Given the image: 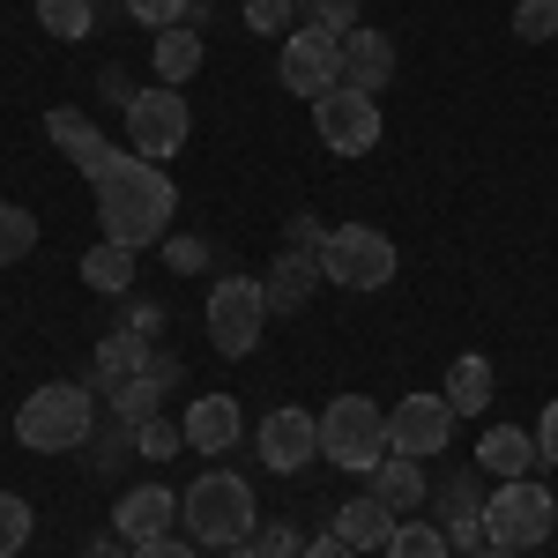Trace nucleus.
Listing matches in <instances>:
<instances>
[{
  "label": "nucleus",
  "mask_w": 558,
  "mask_h": 558,
  "mask_svg": "<svg viewBox=\"0 0 558 558\" xmlns=\"http://www.w3.org/2000/svg\"><path fill=\"white\" fill-rule=\"evenodd\" d=\"M172 209H179V186L165 179V165H149V157H134L112 179H97V223H105V239L112 246H157L165 231H172Z\"/></svg>",
  "instance_id": "1"
},
{
  "label": "nucleus",
  "mask_w": 558,
  "mask_h": 558,
  "mask_svg": "<svg viewBox=\"0 0 558 558\" xmlns=\"http://www.w3.org/2000/svg\"><path fill=\"white\" fill-rule=\"evenodd\" d=\"M134 373H149V343H142L134 328L105 336V343H97V380H105V387H120V380H134Z\"/></svg>",
  "instance_id": "25"
},
{
  "label": "nucleus",
  "mask_w": 558,
  "mask_h": 558,
  "mask_svg": "<svg viewBox=\"0 0 558 558\" xmlns=\"http://www.w3.org/2000/svg\"><path fill=\"white\" fill-rule=\"evenodd\" d=\"M470 558H514V551H499V544H484V551H470Z\"/></svg>",
  "instance_id": "42"
},
{
  "label": "nucleus",
  "mask_w": 558,
  "mask_h": 558,
  "mask_svg": "<svg viewBox=\"0 0 558 558\" xmlns=\"http://www.w3.org/2000/svg\"><path fill=\"white\" fill-rule=\"evenodd\" d=\"M31 529H38V514H31V499L0 492V558H23V544H31Z\"/></svg>",
  "instance_id": "30"
},
{
  "label": "nucleus",
  "mask_w": 558,
  "mask_h": 558,
  "mask_svg": "<svg viewBox=\"0 0 558 558\" xmlns=\"http://www.w3.org/2000/svg\"><path fill=\"white\" fill-rule=\"evenodd\" d=\"M223 558H260V551H254V536H246V544H231V551H223Z\"/></svg>",
  "instance_id": "41"
},
{
  "label": "nucleus",
  "mask_w": 558,
  "mask_h": 558,
  "mask_svg": "<svg viewBox=\"0 0 558 558\" xmlns=\"http://www.w3.org/2000/svg\"><path fill=\"white\" fill-rule=\"evenodd\" d=\"M254 551H260V558H299L305 536L291 529V521H268V529H254Z\"/></svg>",
  "instance_id": "34"
},
{
  "label": "nucleus",
  "mask_w": 558,
  "mask_h": 558,
  "mask_svg": "<svg viewBox=\"0 0 558 558\" xmlns=\"http://www.w3.org/2000/svg\"><path fill=\"white\" fill-rule=\"evenodd\" d=\"M320 276L343 291H387L395 283V239L373 223H336L320 239Z\"/></svg>",
  "instance_id": "6"
},
{
  "label": "nucleus",
  "mask_w": 558,
  "mask_h": 558,
  "mask_svg": "<svg viewBox=\"0 0 558 558\" xmlns=\"http://www.w3.org/2000/svg\"><path fill=\"white\" fill-rule=\"evenodd\" d=\"M387 558H454V544L439 536V521H395Z\"/></svg>",
  "instance_id": "27"
},
{
  "label": "nucleus",
  "mask_w": 558,
  "mask_h": 558,
  "mask_svg": "<svg viewBox=\"0 0 558 558\" xmlns=\"http://www.w3.org/2000/svg\"><path fill=\"white\" fill-rule=\"evenodd\" d=\"M484 476V470H476ZM476 476H454L447 492H439V536L454 544V551H484V492H476Z\"/></svg>",
  "instance_id": "18"
},
{
  "label": "nucleus",
  "mask_w": 558,
  "mask_h": 558,
  "mask_svg": "<svg viewBox=\"0 0 558 558\" xmlns=\"http://www.w3.org/2000/svg\"><path fill=\"white\" fill-rule=\"evenodd\" d=\"M536 454H544V462H558V395L544 402V425H536Z\"/></svg>",
  "instance_id": "38"
},
{
  "label": "nucleus",
  "mask_w": 558,
  "mask_h": 558,
  "mask_svg": "<svg viewBox=\"0 0 558 558\" xmlns=\"http://www.w3.org/2000/svg\"><path fill=\"white\" fill-rule=\"evenodd\" d=\"M157 395H165V387L149 380V373H134V380H120V387H112V402H120V417H128V425L157 417Z\"/></svg>",
  "instance_id": "33"
},
{
  "label": "nucleus",
  "mask_w": 558,
  "mask_h": 558,
  "mask_svg": "<svg viewBox=\"0 0 558 558\" xmlns=\"http://www.w3.org/2000/svg\"><path fill=\"white\" fill-rule=\"evenodd\" d=\"M320 454L350 476H373L387 462V410L373 395H336L320 410Z\"/></svg>",
  "instance_id": "4"
},
{
  "label": "nucleus",
  "mask_w": 558,
  "mask_h": 558,
  "mask_svg": "<svg viewBox=\"0 0 558 558\" xmlns=\"http://www.w3.org/2000/svg\"><path fill=\"white\" fill-rule=\"evenodd\" d=\"M172 268H202V246L194 239H172Z\"/></svg>",
  "instance_id": "40"
},
{
  "label": "nucleus",
  "mask_w": 558,
  "mask_h": 558,
  "mask_svg": "<svg viewBox=\"0 0 558 558\" xmlns=\"http://www.w3.org/2000/svg\"><path fill=\"white\" fill-rule=\"evenodd\" d=\"M313 128H320V142L336 149V157H365V149H380V97H365V89H320L313 97Z\"/></svg>",
  "instance_id": "9"
},
{
  "label": "nucleus",
  "mask_w": 558,
  "mask_h": 558,
  "mask_svg": "<svg viewBox=\"0 0 558 558\" xmlns=\"http://www.w3.org/2000/svg\"><path fill=\"white\" fill-rule=\"evenodd\" d=\"M172 521H179V492H165V484H134V492H120V507H112V529L128 544L172 536Z\"/></svg>",
  "instance_id": "14"
},
{
  "label": "nucleus",
  "mask_w": 558,
  "mask_h": 558,
  "mask_svg": "<svg viewBox=\"0 0 558 558\" xmlns=\"http://www.w3.org/2000/svg\"><path fill=\"white\" fill-rule=\"evenodd\" d=\"M202 320H209V343L223 357H246L260 343V328H268V299H260L254 276H223L209 291V305H202Z\"/></svg>",
  "instance_id": "8"
},
{
  "label": "nucleus",
  "mask_w": 558,
  "mask_h": 558,
  "mask_svg": "<svg viewBox=\"0 0 558 558\" xmlns=\"http://www.w3.org/2000/svg\"><path fill=\"white\" fill-rule=\"evenodd\" d=\"M179 521H186V544H209V551H231L260 529L254 514V484L239 470H202L186 492H179Z\"/></svg>",
  "instance_id": "2"
},
{
  "label": "nucleus",
  "mask_w": 558,
  "mask_h": 558,
  "mask_svg": "<svg viewBox=\"0 0 558 558\" xmlns=\"http://www.w3.org/2000/svg\"><path fill=\"white\" fill-rule=\"evenodd\" d=\"M186 447H202V454H223V447H239V432H246V417H239V395H202V402H186Z\"/></svg>",
  "instance_id": "16"
},
{
  "label": "nucleus",
  "mask_w": 558,
  "mask_h": 558,
  "mask_svg": "<svg viewBox=\"0 0 558 558\" xmlns=\"http://www.w3.org/2000/svg\"><path fill=\"white\" fill-rule=\"evenodd\" d=\"M454 432V402L447 395H402L387 410V454H410V462H432Z\"/></svg>",
  "instance_id": "12"
},
{
  "label": "nucleus",
  "mask_w": 558,
  "mask_h": 558,
  "mask_svg": "<svg viewBox=\"0 0 558 558\" xmlns=\"http://www.w3.org/2000/svg\"><path fill=\"white\" fill-rule=\"evenodd\" d=\"M299 558H357V551H350L343 536H320V544H305V551H299Z\"/></svg>",
  "instance_id": "39"
},
{
  "label": "nucleus",
  "mask_w": 558,
  "mask_h": 558,
  "mask_svg": "<svg viewBox=\"0 0 558 558\" xmlns=\"http://www.w3.org/2000/svg\"><path fill=\"white\" fill-rule=\"evenodd\" d=\"M254 454H260V470L299 476L305 462H320V417H313V410H299V402L268 410V417H260V432H254Z\"/></svg>",
  "instance_id": "11"
},
{
  "label": "nucleus",
  "mask_w": 558,
  "mask_h": 558,
  "mask_svg": "<svg viewBox=\"0 0 558 558\" xmlns=\"http://www.w3.org/2000/svg\"><path fill=\"white\" fill-rule=\"evenodd\" d=\"M395 521H402V514H387L380 499L365 492V499H343V507H336V521H328V536H343L350 551H387Z\"/></svg>",
  "instance_id": "19"
},
{
  "label": "nucleus",
  "mask_w": 558,
  "mask_h": 558,
  "mask_svg": "<svg viewBox=\"0 0 558 558\" xmlns=\"http://www.w3.org/2000/svg\"><path fill=\"white\" fill-rule=\"evenodd\" d=\"M149 60H157V83L179 89L194 68H202V31H186V23H172V31H157V45H149Z\"/></svg>",
  "instance_id": "23"
},
{
  "label": "nucleus",
  "mask_w": 558,
  "mask_h": 558,
  "mask_svg": "<svg viewBox=\"0 0 558 558\" xmlns=\"http://www.w3.org/2000/svg\"><path fill=\"white\" fill-rule=\"evenodd\" d=\"M544 462L536 454V432H514V425H492L484 439H476V470L492 476V484H514V476H529Z\"/></svg>",
  "instance_id": "17"
},
{
  "label": "nucleus",
  "mask_w": 558,
  "mask_h": 558,
  "mask_svg": "<svg viewBox=\"0 0 558 558\" xmlns=\"http://www.w3.org/2000/svg\"><path fill=\"white\" fill-rule=\"evenodd\" d=\"M38 31L60 45H83L97 31V0H38Z\"/></svg>",
  "instance_id": "26"
},
{
  "label": "nucleus",
  "mask_w": 558,
  "mask_h": 558,
  "mask_svg": "<svg viewBox=\"0 0 558 558\" xmlns=\"http://www.w3.org/2000/svg\"><path fill=\"white\" fill-rule=\"evenodd\" d=\"M239 15H246V31H260V38H291L299 31V0H239Z\"/></svg>",
  "instance_id": "28"
},
{
  "label": "nucleus",
  "mask_w": 558,
  "mask_h": 558,
  "mask_svg": "<svg viewBox=\"0 0 558 558\" xmlns=\"http://www.w3.org/2000/svg\"><path fill=\"white\" fill-rule=\"evenodd\" d=\"M313 283H320V254H276V268H268V283H260V299H268V313H299L305 299H313Z\"/></svg>",
  "instance_id": "20"
},
{
  "label": "nucleus",
  "mask_w": 558,
  "mask_h": 558,
  "mask_svg": "<svg viewBox=\"0 0 558 558\" xmlns=\"http://www.w3.org/2000/svg\"><path fill=\"white\" fill-rule=\"evenodd\" d=\"M128 558H202V551H194L186 536H149V544H134Z\"/></svg>",
  "instance_id": "37"
},
{
  "label": "nucleus",
  "mask_w": 558,
  "mask_h": 558,
  "mask_svg": "<svg viewBox=\"0 0 558 558\" xmlns=\"http://www.w3.org/2000/svg\"><path fill=\"white\" fill-rule=\"evenodd\" d=\"M514 38L521 45H551L558 38V0H521L514 8Z\"/></svg>",
  "instance_id": "31"
},
{
  "label": "nucleus",
  "mask_w": 558,
  "mask_h": 558,
  "mask_svg": "<svg viewBox=\"0 0 558 558\" xmlns=\"http://www.w3.org/2000/svg\"><path fill=\"white\" fill-rule=\"evenodd\" d=\"M492 387H499V380H492V365H484V357H454L439 395L454 402V417H484V410H492Z\"/></svg>",
  "instance_id": "22"
},
{
  "label": "nucleus",
  "mask_w": 558,
  "mask_h": 558,
  "mask_svg": "<svg viewBox=\"0 0 558 558\" xmlns=\"http://www.w3.org/2000/svg\"><path fill=\"white\" fill-rule=\"evenodd\" d=\"M83 283H89V291H105V299H128V283H134V246L97 239V246L83 254Z\"/></svg>",
  "instance_id": "24"
},
{
  "label": "nucleus",
  "mask_w": 558,
  "mask_h": 558,
  "mask_svg": "<svg viewBox=\"0 0 558 558\" xmlns=\"http://www.w3.org/2000/svg\"><path fill=\"white\" fill-rule=\"evenodd\" d=\"M186 8H194V0H128V15H134V23H149V31L186 23Z\"/></svg>",
  "instance_id": "35"
},
{
  "label": "nucleus",
  "mask_w": 558,
  "mask_h": 558,
  "mask_svg": "<svg viewBox=\"0 0 558 558\" xmlns=\"http://www.w3.org/2000/svg\"><path fill=\"white\" fill-rule=\"evenodd\" d=\"M343 83L365 89V97H380V89L395 83V45H387V31L357 23V31L343 38Z\"/></svg>",
  "instance_id": "15"
},
{
  "label": "nucleus",
  "mask_w": 558,
  "mask_h": 558,
  "mask_svg": "<svg viewBox=\"0 0 558 558\" xmlns=\"http://www.w3.org/2000/svg\"><path fill=\"white\" fill-rule=\"evenodd\" d=\"M276 75H283V89L291 97H320V89L343 83V38L336 31H313V23H299L291 38H283V60H276Z\"/></svg>",
  "instance_id": "10"
},
{
  "label": "nucleus",
  "mask_w": 558,
  "mask_h": 558,
  "mask_svg": "<svg viewBox=\"0 0 558 558\" xmlns=\"http://www.w3.org/2000/svg\"><path fill=\"white\" fill-rule=\"evenodd\" d=\"M45 134L60 142V157H68L89 186H97V179H112L120 165H128V149H112V142L97 134V120H89V112H75V105H52V112H45Z\"/></svg>",
  "instance_id": "13"
},
{
  "label": "nucleus",
  "mask_w": 558,
  "mask_h": 558,
  "mask_svg": "<svg viewBox=\"0 0 558 558\" xmlns=\"http://www.w3.org/2000/svg\"><path fill=\"white\" fill-rule=\"evenodd\" d=\"M186 134H194V112H186V97L179 89H134L128 97V142L134 157H149V165H165V157H179L186 149Z\"/></svg>",
  "instance_id": "7"
},
{
  "label": "nucleus",
  "mask_w": 558,
  "mask_h": 558,
  "mask_svg": "<svg viewBox=\"0 0 558 558\" xmlns=\"http://www.w3.org/2000/svg\"><path fill=\"white\" fill-rule=\"evenodd\" d=\"M128 432L149 447V454H172L179 439H186V425H165V417H142V425H128Z\"/></svg>",
  "instance_id": "36"
},
{
  "label": "nucleus",
  "mask_w": 558,
  "mask_h": 558,
  "mask_svg": "<svg viewBox=\"0 0 558 558\" xmlns=\"http://www.w3.org/2000/svg\"><path fill=\"white\" fill-rule=\"evenodd\" d=\"M299 23H313V31H336V38H350V31H357V0H299Z\"/></svg>",
  "instance_id": "32"
},
{
  "label": "nucleus",
  "mask_w": 558,
  "mask_h": 558,
  "mask_svg": "<svg viewBox=\"0 0 558 558\" xmlns=\"http://www.w3.org/2000/svg\"><path fill=\"white\" fill-rule=\"evenodd\" d=\"M551 529H558V499L536 476H514L484 499V544H499V551H536Z\"/></svg>",
  "instance_id": "5"
},
{
  "label": "nucleus",
  "mask_w": 558,
  "mask_h": 558,
  "mask_svg": "<svg viewBox=\"0 0 558 558\" xmlns=\"http://www.w3.org/2000/svg\"><path fill=\"white\" fill-rule=\"evenodd\" d=\"M31 246H38V216L15 209V202H0V268H8V260H23Z\"/></svg>",
  "instance_id": "29"
},
{
  "label": "nucleus",
  "mask_w": 558,
  "mask_h": 558,
  "mask_svg": "<svg viewBox=\"0 0 558 558\" xmlns=\"http://www.w3.org/2000/svg\"><path fill=\"white\" fill-rule=\"evenodd\" d=\"M373 499H380L387 514H410V507H425V470H417L410 454H387L380 470H373Z\"/></svg>",
  "instance_id": "21"
},
{
  "label": "nucleus",
  "mask_w": 558,
  "mask_h": 558,
  "mask_svg": "<svg viewBox=\"0 0 558 558\" xmlns=\"http://www.w3.org/2000/svg\"><path fill=\"white\" fill-rule=\"evenodd\" d=\"M89 432H97V395L75 380H45L38 395H23V410H15V439L31 447V454H68V447H83Z\"/></svg>",
  "instance_id": "3"
}]
</instances>
